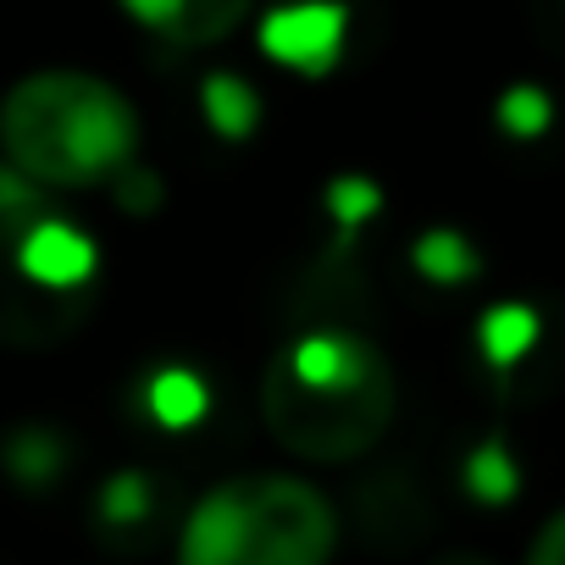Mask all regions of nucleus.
Masks as SVG:
<instances>
[{
    "instance_id": "nucleus-12",
    "label": "nucleus",
    "mask_w": 565,
    "mask_h": 565,
    "mask_svg": "<svg viewBox=\"0 0 565 565\" xmlns=\"http://www.w3.org/2000/svg\"><path fill=\"white\" fill-rule=\"evenodd\" d=\"M205 117L222 139H244L260 117V100L238 78H205Z\"/></svg>"
},
{
    "instance_id": "nucleus-3",
    "label": "nucleus",
    "mask_w": 565,
    "mask_h": 565,
    "mask_svg": "<svg viewBox=\"0 0 565 565\" xmlns=\"http://www.w3.org/2000/svg\"><path fill=\"white\" fill-rule=\"evenodd\" d=\"M339 510L295 471H238L194 499L178 565H333Z\"/></svg>"
},
{
    "instance_id": "nucleus-4",
    "label": "nucleus",
    "mask_w": 565,
    "mask_h": 565,
    "mask_svg": "<svg viewBox=\"0 0 565 565\" xmlns=\"http://www.w3.org/2000/svg\"><path fill=\"white\" fill-rule=\"evenodd\" d=\"M117 7L145 34H156L161 45L205 51V45H222L227 34L244 29V18L255 12V0H117Z\"/></svg>"
},
{
    "instance_id": "nucleus-13",
    "label": "nucleus",
    "mask_w": 565,
    "mask_h": 565,
    "mask_svg": "<svg viewBox=\"0 0 565 565\" xmlns=\"http://www.w3.org/2000/svg\"><path fill=\"white\" fill-rule=\"evenodd\" d=\"M548 117H554V106H548V95L532 89V84H515V89H504V100H499V128H504L510 139H537V134L548 128Z\"/></svg>"
},
{
    "instance_id": "nucleus-10",
    "label": "nucleus",
    "mask_w": 565,
    "mask_h": 565,
    "mask_svg": "<svg viewBox=\"0 0 565 565\" xmlns=\"http://www.w3.org/2000/svg\"><path fill=\"white\" fill-rule=\"evenodd\" d=\"M416 266L433 282H466V277H477V249L455 227H433L416 238Z\"/></svg>"
},
{
    "instance_id": "nucleus-2",
    "label": "nucleus",
    "mask_w": 565,
    "mask_h": 565,
    "mask_svg": "<svg viewBox=\"0 0 565 565\" xmlns=\"http://www.w3.org/2000/svg\"><path fill=\"white\" fill-rule=\"evenodd\" d=\"M0 156L40 189L111 183L139 156V111L95 73L45 67L0 95Z\"/></svg>"
},
{
    "instance_id": "nucleus-11",
    "label": "nucleus",
    "mask_w": 565,
    "mask_h": 565,
    "mask_svg": "<svg viewBox=\"0 0 565 565\" xmlns=\"http://www.w3.org/2000/svg\"><path fill=\"white\" fill-rule=\"evenodd\" d=\"M477 339H482V350H488L493 366H510V361H521V355L532 350V339H537V317H532L526 306H493L488 322L477 328Z\"/></svg>"
},
{
    "instance_id": "nucleus-5",
    "label": "nucleus",
    "mask_w": 565,
    "mask_h": 565,
    "mask_svg": "<svg viewBox=\"0 0 565 565\" xmlns=\"http://www.w3.org/2000/svg\"><path fill=\"white\" fill-rule=\"evenodd\" d=\"M84 306L89 300H56V295L34 289V282L0 255V344H18V350L56 344L84 322Z\"/></svg>"
},
{
    "instance_id": "nucleus-15",
    "label": "nucleus",
    "mask_w": 565,
    "mask_h": 565,
    "mask_svg": "<svg viewBox=\"0 0 565 565\" xmlns=\"http://www.w3.org/2000/svg\"><path fill=\"white\" fill-rule=\"evenodd\" d=\"M526 565H565V510H554V515L537 526V537H532V548H526Z\"/></svg>"
},
{
    "instance_id": "nucleus-8",
    "label": "nucleus",
    "mask_w": 565,
    "mask_h": 565,
    "mask_svg": "<svg viewBox=\"0 0 565 565\" xmlns=\"http://www.w3.org/2000/svg\"><path fill=\"white\" fill-rule=\"evenodd\" d=\"M145 411L161 422V427H194L205 416V383L189 372V366H161L150 383H145Z\"/></svg>"
},
{
    "instance_id": "nucleus-7",
    "label": "nucleus",
    "mask_w": 565,
    "mask_h": 565,
    "mask_svg": "<svg viewBox=\"0 0 565 565\" xmlns=\"http://www.w3.org/2000/svg\"><path fill=\"white\" fill-rule=\"evenodd\" d=\"M161 499H156V482L145 471H117L106 488H100V504H95V521L106 537H139L150 521H156Z\"/></svg>"
},
{
    "instance_id": "nucleus-16",
    "label": "nucleus",
    "mask_w": 565,
    "mask_h": 565,
    "mask_svg": "<svg viewBox=\"0 0 565 565\" xmlns=\"http://www.w3.org/2000/svg\"><path fill=\"white\" fill-rule=\"evenodd\" d=\"M433 565H493L488 554H471V548H449V554H438Z\"/></svg>"
},
{
    "instance_id": "nucleus-1",
    "label": "nucleus",
    "mask_w": 565,
    "mask_h": 565,
    "mask_svg": "<svg viewBox=\"0 0 565 565\" xmlns=\"http://www.w3.org/2000/svg\"><path fill=\"white\" fill-rule=\"evenodd\" d=\"M399 411V377L388 355L350 328H311L277 344L260 372L266 438L311 466H350L372 455Z\"/></svg>"
},
{
    "instance_id": "nucleus-6",
    "label": "nucleus",
    "mask_w": 565,
    "mask_h": 565,
    "mask_svg": "<svg viewBox=\"0 0 565 565\" xmlns=\"http://www.w3.org/2000/svg\"><path fill=\"white\" fill-rule=\"evenodd\" d=\"M260 45L282 62V67H300V73H322L339 62L344 45V12L328 7V0H306V7H282L260 23Z\"/></svg>"
},
{
    "instance_id": "nucleus-9",
    "label": "nucleus",
    "mask_w": 565,
    "mask_h": 565,
    "mask_svg": "<svg viewBox=\"0 0 565 565\" xmlns=\"http://www.w3.org/2000/svg\"><path fill=\"white\" fill-rule=\"evenodd\" d=\"M0 460H7V471H12L23 488H51L56 471H62V444H56L45 427H23V433L7 438Z\"/></svg>"
},
{
    "instance_id": "nucleus-14",
    "label": "nucleus",
    "mask_w": 565,
    "mask_h": 565,
    "mask_svg": "<svg viewBox=\"0 0 565 565\" xmlns=\"http://www.w3.org/2000/svg\"><path fill=\"white\" fill-rule=\"evenodd\" d=\"M471 493H482V499H510L515 493V466H510V455L499 449V444H482L477 455H471Z\"/></svg>"
}]
</instances>
